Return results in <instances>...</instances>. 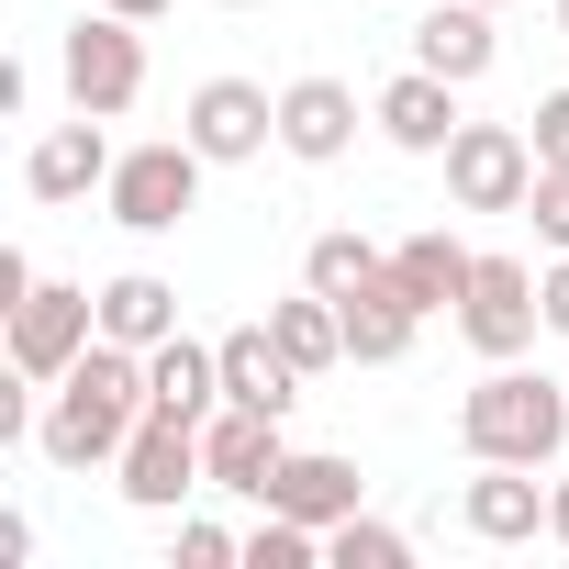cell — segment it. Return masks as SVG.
Segmentation results:
<instances>
[{
	"mask_svg": "<svg viewBox=\"0 0 569 569\" xmlns=\"http://www.w3.org/2000/svg\"><path fill=\"white\" fill-rule=\"evenodd\" d=\"M134 425H146V347H112V336H101L68 380H46L34 447H46L57 469H112Z\"/></svg>",
	"mask_w": 569,
	"mask_h": 569,
	"instance_id": "obj_1",
	"label": "cell"
},
{
	"mask_svg": "<svg viewBox=\"0 0 569 569\" xmlns=\"http://www.w3.org/2000/svg\"><path fill=\"white\" fill-rule=\"evenodd\" d=\"M458 447L513 458V469H558L569 458V391L525 358H480V380L458 391Z\"/></svg>",
	"mask_w": 569,
	"mask_h": 569,
	"instance_id": "obj_2",
	"label": "cell"
},
{
	"mask_svg": "<svg viewBox=\"0 0 569 569\" xmlns=\"http://www.w3.org/2000/svg\"><path fill=\"white\" fill-rule=\"evenodd\" d=\"M57 79H68V112H101V123H123L134 101H146V23H123V12H90L68 23V46H57Z\"/></svg>",
	"mask_w": 569,
	"mask_h": 569,
	"instance_id": "obj_3",
	"label": "cell"
},
{
	"mask_svg": "<svg viewBox=\"0 0 569 569\" xmlns=\"http://www.w3.org/2000/svg\"><path fill=\"white\" fill-rule=\"evenodd\" d=\"M201 168H212V157H201L190 134H157V146H123V157H112V190H101V201H112L123 234H179V223L201 212Z\"/></svg>",
	"mask_w": 569,
	"mask_h": 569,
	"instance_id": "obj_4",
	"label": "cell"
},
{
	"mask_svg": "<svg viewBox=\"0 0 569 569\" xmlns=\"http://www.w3.org/2000/svg\"><path fill=\"white\" fill-rule=\"evenodd\" d=\"M90 347H101V291H79V279H34V291L0 313V358L34 369V380H68Z\"/></svg>",
	"mask_w": 569,
	"mask_h": 569,
	"instance_id": "obj_5",
	"label": "cell"
},
{
	"mask_svg": "<svg viewBox=\"0 0 569 569\" xmlns=\"http://www.w3.org/2000/svg\"><path fill=\"white\" fill-rule=\"evenodd\" d=\"M112 491H123L134 513H179L190 491H212L201 425H179V413H146V425L123 436V458H112Z\"/></svg>",
	"mask_w": 569,
	"mask_h": 569,
	"instance_id": "obj_6",
	"label": "cell"
},
{
	"mask_svg": "<svg viewBox=\"0 0 569 569\" xmlns=\"http://www.w3.org/2000/svg\"><path fill=\"white\" fill-rule=\"evenodd\" d=\"M536 190V134L525 123H458L447 134V201L458 212H525Z\"/></svg>",
	"mask_w": 569,
	"mask_h": 569,
	"instance_id": "obj_7",
	"label": "cell"
},
{
	"mask_svg": "<svg viewBox=\"0 0 569 569\" xmlns=\"http://www.w3.org/2000/svg\"><path fill=\"white\" fill-rule=\"evenodd\" d=\"M458 336H469V358H525V347L547 336V302H536V268H525V257H480V268H469Z\"/></svg>",
	"mask_w": 569,
	"mask_h": 569,
	"instance_id": "obj_8",
	"label": "cell"
},
{
	"mask_svg": "<svg viewBox=\"0 0 569 569\" xmlns=\"http://www.w3.org/2000/svg\"><path fill=\"white\" fill-rule=\"evenodd\" d=\"M179 134H190L212 168H257V157L279 146V90H257V79H201L190 112H179Z\"/></svg>",
	"mask_w": 569,
	"mask_h": 569,
	"instance_id": "obj_9",
	"label": "cell"
},
{
	"mask_svg": "<svg viewBox=\"0 0 569 569\" xmlns=\"http://www.w3.org/2000/svg\"><path fill=\"white\" fill-rule=\"evenodd\" d=\"M458 525H469L480 547H525V536H547V480L513 469V458H469V480H458Z\"/></svg>",
	"mask_w": 569,
	"mask_h": 569,
	"instance_id": "obj_10",
	"label": "cell"
},
{
	"mask_svg": "<svg viewBox=\"0 0 569 569\" xmlns=\"http://www.w3.org/2000/svg\"><path fill=\"white\" fill-rule=\"evenodd\" d=\"M369 123H380V146H402V157H447V134H458L469 112H458V79L402 68V79L369 90Z\"/></svg>",
	"mask_w": 569,
	"mask_h": 569,
	"instance_id": "obj_11",
	"label": "cell"
},
{
	"mask_svg": "<svg viewBox=\"0 0 569 569\" xmlns=\"http://www.w3.org/2000/svg\"><path fill=\"white\" fill-rule=\"evenodd\" d=\"M112 134H101V112H79V123H46L34 134V157H23V190L34 201H90V190H112Z\"/></svg>",
	"mask_w": 569,
	"mask_h": 569,
	"instance_id": "obj_12",
	"label": "cell"
},
{
	"mask_svg": "<svg viewBox=\"0 0 569 569\" xmlns=\"http://www.w3.org/2000/svg\"><path fill=\"white\" fill-rule=\"evenodd\" d=\"M358 90L347 79H291L279 90V157H302V168H336L347 146H358Z\"/></svg>",
	"mask_w": 569,
	"mask_h": 569,
	"instance_id": "obj_13",
	"label": "cell"
},
{
	"mask_svg": "<svg viewBox=\"0 0 569 569\" xmlns=\"http://www.w3.org/2000/svg\"><path fill=\"white\" fill-rule=\"evenodd\" d=\"M201 458H212V491H246V502H268V480H279V458H291V436H279V413H246V402H223V413L201 425Z\"/></svg>",
	"mask_w": 569,
	"mask_h": 569,
	"instance_id": "obj_14",
	"label": "cell"
},
{
	"mask_svg": "<svg viewBox=\"0 0 569 569\" xmlns=\"http://www.w3.org/2000/svg\"><path fill=\"white\" fill-rule=\"evenodd\" d=\"M491 57H502V34H491V0H425L413 12V68H436V79H491Z\"/></svg>",
	"mask_w": 569,
	"mask_h": 569,
	"instance_id": "obj_15",
	"label": "cell"
},
{
	"mask_svg": "<svg viewBox=\"0 0 569 569\" xmlns=\"http://www.w3.org/2000/svg\"><path fill=\"white\" fill-rule=\"evenodd\" d=\"M358 502H369V480H358V458H336V447H291L279 480H268V513H291V525H347Z\"/></svg>",
	"mask_w": 569,
	"mask_h": 569,
	"instance_id": "obj_16",
	"label": "cell"
},
{
	"mask_svg": "<svg viewBox=\"0 0 569 569\" xmlns=\"http://www.w3.org/2000/svg\"><path fill=\"white\" fill-rule=\"evenodd\" d=\"M146 413L212 425V413H223V347H201V336H168V347H146Z\"/></svg>",
	"mask_w": 569,
	"mask_h": 569,
	"instance_id": "obj_17",
	"label": "cell"
},
{
	"mask_svg": "<svg viewBox=\"0 0 569 569\" xmlns=\"http://www.w3.org/2000/svg\"><path fill=\"white\" fill-rule=\"evenodd\" d=\"M212 347H223V402H246V413H279V425H291L302 369L279 358V336H268V325H234V336H212Z\"/></svg>",
	"mask_w": 569,
	"mask_h": 569,
	"instance_id": "obj_18",
	"label": "cell"
},
{
	"mask_svg": "<svg viewBox=\"0 0 569 569\" xmlns=\"http://www.w3.org/2000/svg\"><path fill=\"white\" fill-rule=\"evenodd\" d=\"M425 325H436V313H425V302L402 291L391 268H380L369 291L347 302V358H358V369H391V358H413V336H425Z\"/></svg>",
	"mask_w": 569,
	"mask_h": 569,
	"instance_id": "obj_19",
	"label": "cell"
},
{
	"mask_svg": "<svg viewBox=\"0 0 569 569\" xmlns=\"http://www.w3.org/2000/svg\"><path fill=\"white\" fill-rule=\"evenodd\" d=\"M469 268H480V246H458L447 223H425V234L391 246V279H402L425 313H458V302H469Z\"/></svg>",
	"mask_w": 569,
	"mask_h": 569,
	"instance_id": "obj_20",
	"label": "cell"
},
{
	"mask_svg": "<svg viewBox=\"0 0 569 569\" xmlns=\"http://www.w3.org/2000/svg\"><path fill=\"white\" fill-rule=\"evenodd\" d=\"M268 336H279V358H291L302 380H325V369H347V302H325L313 279L291 302H268Z\"/></svg>",
	"mask_w": 569,
	"mask_h": 569,
	"instance_id": "obj_21",
	"label": "cell"
},
{
	"mask_svg": "<svg viewBox=\"0 0 569 569\" xmlns=\"http://www.w3.org/2000/svg\"><path fill=\"white\" fill-rule=\"evenodd\" d=\"M101 336H112V347H168V336H179V279H157V268L101 279Z\"/></svg>",
	"mask_w": 569,
	"mask_h": 569,
	"instance_id": "obj_22",
	"label": "cell"
},
{
	"mask_svg": "<svg viewBox=\"0 0 569 569\" xmlns=\"http://www.w3.org/2000/svg\"><path fill=\"white\" fill-rule=\"evenodd\" d=\"M380 268H391V246H369L358 223H336V234H313V246H302V279H313L325 302H358Z\"/></svg>",
	"mask_w": 569,
	"mask_h": 569,
	"instance_id": "obj_23",
	"label": "cell"
},
{
	"mask_svg": "<svg viewBox=\"0 0 569 569\" xmlns=\"http://www.w3.org/2000/svg\"><path fill=\"white\" fill-rule=\"evenodd\" d=\"M325 569H413V536H402V525H380V513L358 502L347 525H325Z\"/></svg>",
	"mask_w": 569,
	"mask_h": 569,
	"instance_id": "obj_24",
	"label": "cell"
},
{
	"mask_svg": "<svg viewBox=\"0 0 569 569\" xmlns=\"http://www.w3.org/2000/svg\"><path fill=\"white\" fill-rule=\"evenodd\" d=\"M313 558H325V525H291V513H268V502H257L246 569H313Z\"/></svg>",
	"mask_w": 569,
	"mask_h": 569,
	"instance_id": "obj_25",
	"label": "cell"
},
{
	"mask_svg": "<svg viewBox=\"0 0 569 569\" xmlns=\"http://www.w3.org/2000/svg\"><path fill=\"white\" fill-rule=\"evenodd\" d=\"M525 223H536V246H547V257H569V168H536Z\"/></svg>",
	"mask_w": 569,
	"mask_h": 569,
	"instance_id": "obj_26",
	"label": "cell"
},
{
	"mask_svg": "<svg viewBox=\"0 0 569 569\" xmlns=\"http://www.w3.org/2000/svg\"><path fill=\"white\" fill-rule=\"evenodd\" d=\"M223 558H246V536H223L212 513H179V569H223Z\"/></svg>",
	"mask_w": 569,
	"mask_h": 569,
	"instance_id": "obj_27",
	"label": "cell"
},
{
	"mask_svg": "<svg viewBox=\"0 0 569 569\" xmlns=\"http://www.w3.org/2000/svg\"><path fill=\"white\" fill-rule=\"evenodd\" d=\"M525 134H536V168H569V90H547L525 112Z\"/></svg>",
	"mask_w": 569,
	"mask_h": 569,
	"instance_id": "obj_28",
	"label": "cell"
},
{
	"mask_svg": "<svg viewBox=\"0 0 569 569\" xmlns=\"http://www.w3.org/2000/svg\"><path fill=\"white\" fill-rule=\"evenodd\" d=\"M536 302H547V336H569V257L536 268Z\"/></svg>",
	"mask_w": 569,
	"mask_h": 569,
	"instance_id": "obj_29",
	"label": "cell"
},
{
	"mask_svg": "<svg viewBox=\"0 0 569 569\" xmlns=\"http://www.w3.org/2000/svg\"><path fill=\"white\" fill-rule=\"evenodd\" d=\"M547 536L569 547V480H547Z\"/></svg>",
	"mask_w": 569,
	"mask_h": 569,
	"instance_id": "obj_30",
	"label": "cell"
},
{
	"mask_svg": "<svg viewBox=\"0 0 569 569\" xmlns=\"http://www.w3.org/2000/svg\"><path fill=\"white\" fill-rule=\"evenodd\" d=\"M101 12H123V23H157V12H168V0H101Z\"/></svg>",
	"mask_w": 569,
	"mask_h": 569,
	"instance_id": "obj_31",
	"label": "cell"
},
{
	"mask_svg": "<svg viewBox=\"0 0 569 569\" xmlns=\"http://www.w3.org/2000/svg\"><path fill=\"white\" fill-rule=\"evenodd\" d=\"M212 12H257V0H212Z\"/></svg>",
	"mask_w": 569,
	"mask_h": 569,
	"instance_id": "obj_32",
	"label": "cell"
},
{
	"mask_svg": "<svg viewBox=\"0 0 569 569\" xmlns=\"http://www.w3.org/2000/svg\"><path fill=\"white\" fill-rule=\"evenodd\" d=\"M558 34H569V0H558Z\"/></svg>",
	"mask_w": 569,
	"mask_h": 569,
	"instance_id": "obj_33",
	"label": "cell"
},
{
	"mask_svg": "<svg viewBox=\"0 0 569 569\" xmlns=\"http://www.w3.org/2000/svg\"><path fill=\"white\" fill-rule=\"evenodd\" d=\"M491 12H502V0H491Z\"/></svg>",
	"mask_w": 569,
	"mask_h": 569,
	"instance_id": "obj_34",
	"label": "cell"
}]
</instances>
